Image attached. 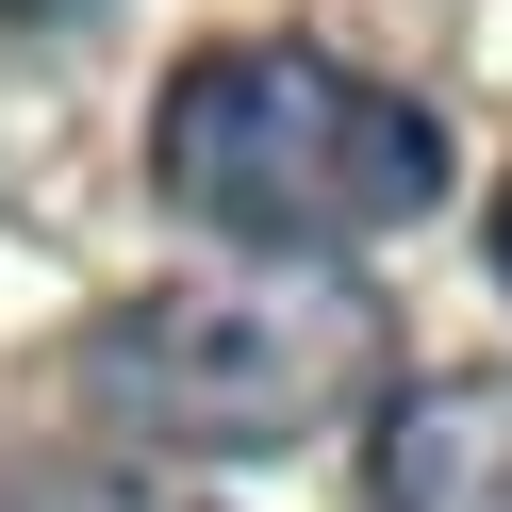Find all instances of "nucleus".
Masks as SVG:
<instances>
[{
	"instance_id": "423d86ee",
	"label": "nucleus",
	"mask_w": 512,
	"mask_h": 512,
	"mask_svg": "<svg viewBox=\"0 0 512 512\" xmlns=\"http://www.w3.org/2000/svg\"><path fill=\"white\" fill-rule=\"evenodd\" d=\"M0 17H83V0H0Z\"/></svg>"
},
{
	"instance_id": "f03ea898",
	"label": "nucleus",
	"mask_w": 512,
	"mask_h": 512,
	"mask_svg": "<svg viewBox=\"0 0 512 512\" xmlns=\"http://www.w3.org/2000/svg\"><path fill=\"white\" fill-rule=\"evenodd\" d=\"M67 380L100 430H133V463H265V446H314L331 413L397 397V314L347 265H199L83 314Z\"/></svg>"
},
{
	"instance_id": "f257e3e1",
	"label": "nucleus",
	"mask_w": 512,
	"mask_h": 512,
	"mask_svg": "<svg viewBox=\"0 0 512 512\" xmlns=\"http://www.w3.org/2000/svg\"><path fill=\"white\" fill-rule=\"evenodd\" d=\"M149 182L232 265H347L446 199V116L314 34H215L149 100Z\"/></svg>"
},
{
	"instance_id": "39448f33",
	"label": "nucleus",
	"mask_w": 512,
	"mask_h": 512,
	"mask_svg": "<svg viewBox=\"0 0 512 512\" xmlns=\"http://www.w3.org/2000/svg\"><path fill=\"white\" fill-rule=\"evenodd\" d=\"M496 281H512V182H496Z\"/></svg>"
},
{
	"instance_id": "7ed1b4c3",
	"label": "nucleus",
	"mask_w": 512,
	"mask_h": 512,
	"mask_svg": "<svg viewBox=\"0 0 512 512\" xmlns=\"http://www.w3.org/2000/svg\"><path fill=\"white\" fill-rule=\"evenodd\" d=\"M364 496L380 512H512V364L397 380L364 430Z\"/></svg>"
},
{
	"instance_id": "20e7f679",
	"label": "nucleus",
	"mask_w": 512,
	"mask_h": 512,
	"mask_svg": "<svg viewBox=\"0 0 512 512\" xmlns=\"http://www.w3.org/2000/svg\"><path fill=\"white\" fill-rule=\"evenodd\" d=\"M0 512H215V496L133 446H34V463H0Z\"/></svg>"
}]
</instances>
